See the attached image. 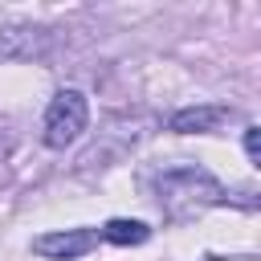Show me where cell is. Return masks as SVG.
Instances as JSON below:
<instances>
[{
	"mask_svg": "<svg viewBox=\"0 0 261 261\" xmlns=\"http://www.w3.org/2000/svg\"><path fill=\"white\" fill-rule=\"evenodd\" d=\"M155 196H159V208H163L171 220H196V216H204L208 208L232 200L212 171L192 167V163H179V167L159 171V175H155Z\"/></svg>",
	"mask_w": 261,
	"mask_h": 261,
	"instance_id": "1",
	"label": "cell"
},
{
	"mask_svg": "<svg viewBox=\"0 0 261 261\" xmlns=\"http://www.w3.org/2000/svg\"><path fill=\"white\" fill-rule=\"evenodd\" d=\"M86 122H90V102H86V94H82V90H57L53 102H49V110H45L41 139H45V147L61 151V147H69V143L82 139Z\"/></svg>",
	"mask_w": 261,
	"mask_h": 261,
	"instance_id": "2",
	"label": "cell"
},
{
	"mask_svg": "<svg viewBox=\"0 0 261 261\" xmlns=\"http://www.w3.org/2000/svg\"><path fill=\"white\" fill-rule=\"evenodd\" d=\"M98 237L102 241H110V245H143L147 237H151V228L143 224V220H106L102 228H98Z\"/></svg>",
	"mask_w": 261,
	"mask_h": 261,
	"instance_id": "5",
	"label": "cell"
},
{
	"mask_svg": "<svg viewBox=\"0 0 261 261\" xmlns=\"http://www.w3.org/2000/svg\"><path fill=\"white\" fill-rule=\"evenodd\" d=\"M245 151H249V159H253V163L261 159V126H253V122L245 126Z\"/></svg>",
	"mask_w": 261,
	"mask_h": 261,
	"instance_id": "6",
	"label": "cell"
},
{
	"mask_svg": "<svg viewBox=\"0 0 261 261\" xmlns=\"http://www.w3.org/2000/svg\"><path fill=\"white\" fill-rule=\"evenodd\" d=\"M232 114H237L232 106H224V102H208V106H188V110H175L167 126H171L175 135H212V130H220Z\"/></svg>",
	"mask_w": 261,
	"mask_h": 261,
	"instance_id": "4",
	"label": "cell"
},
{
	"mask_svg": "<svg viewBox=\"0 0 261 261\" xmlns=\"http://www.w3.org/2000/svg\"><path fill=\"white\" fill-rule=\"evenodd\" d=\"M94 245H98V232L94 228H65V232L37 237L33 241V253L37 257H49V261H73V257H86Z\"/></svg>",
	"mask_w": 261,
	"mask_h": 261,
	"instance_id": "3",
	"label": "cell"
}]
</instances>
